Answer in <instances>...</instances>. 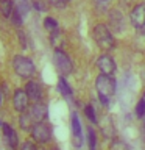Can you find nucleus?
Instances as JSON below:
<instances>
[{"instance_id":"obj_30","label":"nucleus","mask_w":145,"mask_h":150,"mask_svg":"<svg viewBox=\"0 0 145 150\" xmlns=\"http://www.w3.org/2000/svg\"><path fill=\"white\" fill-rule=\"evenodd\" d=\"M97 2H101V3H105V2H108V0H97Z\"/></svg>"},{"instance_id":"obj_22","label":"nucleus","mask_w":145,"mask_h":150,"mask_svg":"<svg viewBox=\"0 0 145 150\" xmlns=\"http://www.w3.org/2000/svg\"><path fill=\"white\" fill-rule=\"evenodd\" d=\"M87 142H89V150H94L97 149V136H95V131L91 125L87 128Z\"/></svg>"},{"instance_id":"obj_13","label":"nucleus","mask_w":145,"mask_h":150,"mask_svg":"<svg viewBox=\"0 0 145 150\" xmlns=\"http://www.w3.org/2000/svg\"><path fill=\"white\" fill-rule=\"evenodd\" d=\"M17 124H19V128H20L22 131L30 133L31 128H33V125H34V120H33V117L30 116V112H28V111H23V112H19Z\"/></svg>"},{"instance_id":"obj_16","label":"nucleus","mask_w":145,"mask_h":150,"mask_svg":"<svg viewBox=\"0 0 145 150\" xmlns=\"http://www.w3.org/2000/svg\"><path fill=\"white\" fill-rule=\"evenodd\" d=\"M109 22L112 23L115 31H122L123 30V25H125V19L122 16L120 11H111V16H109Z\"/></svg>"},{"instance_id":"obj_32","label":"nucleus","mask_w":145,"mask_h":150,"mask_svg":"<svg viewBox=\"0 0 145 150\" xmlns=\"http://www.w3.org/2000/svg\"><path fill=\"white\" fill-rule=\"evenodd\" d=\"M142 98H144V100H145V92H144V96H142Z\"/></svg>"},{"instance_id":"obj_14","label":"nucleus","mask_w":145,"mask_h":150,"mask_svg":"<svg viewBox=\"0 0 145 150\" xmlns=\"http://www.w3.org/2000/svg\"><path fill=\"white\" fill-rule=\"evenodd\" d=\"M14 9H16V2L14 0H2L0 2V17L9 21Z\"/></svg>"},{"instance_id":"obj_24","label":"nucleus","mask_w":145,"mask_h":150,"mask_svg":"<svg viewBox=\"0 0 145 150\" xmlns=\"http://www.w3.org/2000/svg\"><path fill=\"white\" fill-rule=\"evenodd\" d=\"M84 116H86L92 124H97V114H95V110H94L92 105H86V106H84Z\"/></svg>"},{"instance_id":"obj_23","label":"nucleus","mask_w":145,"mask_h":150,"mask_svg":"<svg viewBox=\"0 0 145 150\" xmlns=\"http://www.w3.org/2000/svg\"><path fill=\"white\" fill-rule=\"evenodd\" d=\"M19 150H42V149L37 142H34V141H23V142L19 145Z\"/></svg>"},{"instance_id":"obj_20","label":"nucleus","mask_w":145,"mask_h":150,"mask_svg":"<svg viewBox=\"0 0 145 150\" xmlns=\"http://www.w3.org/2000/svg\"><path fill=\"white\" fill-rule=\"evenodd\" d=\"M30 3H31V8L36 13H47L49 11V6H50L47 3V0H30Z\"/></svg>"},{"instance_id":"obj_8","label":"nucleus","mask_w":145,"mask_h":150,"mask_svg":"<svg viewBox=\"0 0 145 150\" xmlns=\"http://www.w3.org/2000/svg\"><path fill=\"white\" fill-rule=\"evenodd\" d=\"M130 22L136 30L142 31L145 28V2L136 3L130 11Z\"/></svg>"},{"instance_id":"obj_29","label":"nucleus","mask_w":145,"mask_h":150,"mask_svg":"<svg viewBox=\"0 0 145 150\" xmlns=\"http://www.w3.org/2000/svg\"><path fill=\"white\" fill-rule=\"evenodd\" d=\"M47 150H59V147H56V145H53V147H49Z\"/></svg>"},{"instance_id":"obj_11","label":"nucleus","mask_w":145,"mask_h":150,"mask_svg":"<svg viewBox=\"0 0 145 150\" xmlns=\"http://www.w3.org/2000/svg\"><path fill=\"white\" fill-rule=\"evenodd\" d=\"M2 131H3V138H5V142H6L8 147L11 150H19L20 141H19V134L16 133V130L13 128V125L8 124V122H3Z\"/></svg>"},{"instance_id":"obj_33","label":"nucleus","mask_w":145,"mask_h":150,"mask_svg":"<svg viewBox=\"0 0 145 150\" xmlns=\"http://www.w3.org/2000/svg\"><path fill=\"white\" fill-rule=\"evenodd\" d=\"M65 2H67V3H70V2H72V0H65Z\"/></svg>"},{"instance_id":"obj_26","label":"nucleus","mask_w":145,"mask_h":150,"mask_svg":"<svg viewBox=\"0 0 145 150\" xmlns=\"http://www.w3.org/2000/svg\"><path fill=\"white\" fill-rule=\"evenodd\" d=\"M144 114H145V100L140 98V100L137 102V105H136V116H137L139 119H142Z\"/></svg>"},{"instance_id":"obj_18","label":"nucleus","mask_w":145,"mask_h":150,"mask_svg":"<svg viewBox=\"0 0 145 150\" xmlns=\"http://www.w3.org/2000/svg\"><path fill=\"white\" fill-rule=\"evenodd\" d=\"M42 25H44V28L49 33L59 30V22H58V19H55L53 16H45L44 21H42Z\"/></svg>"},{"instance_id":"obj_2","label":"nucleus","mask_w":145,"mask_h":150,"mask_svg":"<svg viewBox=\"0 0 145 150\" xmlns=\"http://www.w3.org/2000/svg\"><path fill=\"white\" fill-rule=\"evenodd\" d=\"M92 39L101 52H111L115 47V38L105 22H97L92 28Z\"/></svg>"},{"instance_id":"obj_4","label":"nucleus","mask_w":145,"mask_h":150,"mask_svg":"<svg viewBox=\"0 0 145 150\" xmlns=\"http://www.w3.org/2000/svg\"><path fill=\"white\" fill-rule=\"evenodd\" d=\"M30 136L39 145H47L53 139V131H51V127L47 124V120L45 122H36L30 131Z\"/></svg>"},{"instance_id":"obj_21","label":"nucleus","mask_w":145,"mask_h":150,"mask_svg":"<svg viewBox=\"0 0 145 150\" xmlns=\"http://www.w3.org/2000/svg\"><path fill=\"white\" fill-rule=\"evenodd\" d=\"M16 36H17V41H19L20 49L27 50L28 49V35L23 31V28H16Z\"/></svg>"},{"instance_id":"obj_10","label":"nucleus","mask_w":145,"mask_h":150,"mask_svg":"<svg viewBox=\"0 0 145 150\" xmlns=\"http://www.w3.org/2000/svg\"><path fill=\"white\" fill-rule=\"evenodd\" d=\"M28 112L33 117V120L36 122H45L49 119V106L44 102H34L31 103L30 108H28Z\"/></svg>"},{"instance_id":"obj_7","label":"nucleus","mask_w":145,"mask_h":150,"mask_svg":"<svg viewBox=\"0 0 145 150\" xmlns=\"http://www.w3.org/2000/svg\"><path fill=\"white\" fill-rule=\"evenodd\" d=\"M11 102H13V108L16 112H23V111H28L30 108V97L28 94L25 92L23 88H17L14 89L13 96H11Z\"/></svg>"},{"instance_id":"obj_27","label":"nucleus","mask_w":145,"mask_h":150,"mask_svg":"<svg viewBox=\"0 0 145 150\" xmlns=\"http://www.w3.org/2000/svg\"><path fill=\"white\" fill-rule=\"evenodd\" d=\"M0 91H2V94H3L5 98H9V96H13V94H11V89H9V86H8V83H2Z\"/></svg>"},{"instance_id":"obj_9","label":"nucleus","mask_w":145,"mask_h":150,"mask_svg":"<svg viewBox=\"0 0 145 150\" xmlns=\"http://www.w3.org/2000/svg\"><path fill=\"white\" fill-rule=\"evenodd\" d=\"M23 89H25V92L28 94L31 103L42 102V98H44V88H42V84L39 81H36L34 78L27 80L25 84H23Z\"/></svg>"},{"instance_id":"obj_3","label":"nucleus","mask_w":145,"mask_h":150,"mask_svg":"<svg viewBox=\"0 0 145 150\" xmlns=\"http://www.w3.org/2000/svg\"><path fill=\"white\" fill-rule=\"evenodd\" d=\"M53 64H55V69L58 70V74L63 75V77H67V75L73 72V61L64 52V49L53 50Z\"/></svg>"},{"instance_id":"obj_1","label":"nucleus","mask_w":145,"mask_h":150,"mask_svg":"<svg viewBox=\"0 0 145 150\" xmlns=\"http://www.w3.org/2000/svg\"><path fill=\"white\" fill-rule=\"evenodd\" d=\"M11 67H13V72L23 81L34 78V75L37 72L34 61L30 56L22 55V53H16L11 56Z\"/></svg>"},{"instance_id":"obj_25","label":"nucleus","mask_w":145,"mask_h":150,"mask_svg":"<svg viewBox=\"0 0 145 150\" xmlns=\"http://www.w3.org/2000/svg\"><path fill=\"white\" fill-rule=\"evenodd\" d=\"M47 3H49L50 6L56 8V9H64V8L69 5L65 0H47Z\"/></svg>"},{"instance_id":"obj_34","label":"nucleus","mask_w":145,"mask_h":150,"mask_svg":"<svg viewBox=\"0 0 145 150\" xmlns=\"http://www.w3.org/2000/svg\"><path fill=\"white\" fill-rule=\"evenodd\" d=\"M0 2H2V0H0Z\"/></svg>"},{"instance_id":"obj_19","label":"nucleus","mask_w":145,"mask_h":150,"mask_svg":"<svg viewBox=\"0 0 145 150\" xmlns=\"http://www.w3.org/2000/svg\"><path fill=\"white\" fill-rule=\"evenodd\" d=\"M9 22H11V25H13L14 28H22V27H23V22H25V16H23L20 11H19L17 6H16V9H14V13H13L11 19H9Z\"/></svg>"},{"instance_id":"obj_6","label":"nucleus","mask_w":145,"mask_h":150,"mask_svg":"<svg viewBox=\"0 0 145 150\" xmlns=\"http://www.w3.org/2000/svg\"><path fill=\"white\" fill-rule=\"evenodd\" d=\"M95 66H97V69L100 70V74H106V75L114 77L115 72H117L115 59L112 58L109 53H106V52H103V53H100V55L97 56Z\"/></svg>"},{"instance_id":"obj_17","label":"nucleus","mask_w":145,"mask_h":150,"mask_svg":"<svg viewBox=\"0 0 145 150\" xmlns=\"http://www.w3.org/2000/svg\"><path fill=\"white\" fill-rule=\"evenodd\" d=\"M50 44H51L53 49H63V45H64V33H63L61 28L50 33Z\"/></svg>"},{"instance_id":"obj_31","label":"nucleus","mask_w":145,"mask_h":150,"mask_svg":"<svg viewBox=\"0 0 145 150\" xmlns=\"http://www.w3.org/2000/svg\"><path fill=\"white\" fill-rule=\"evenodd\" d=\"M2 125H3V122H2V119H0V128H2Z\"/></svg>"},{"instance_id":"obj_5","label":"nucleus","mask_w":145,"mask_h":150,"mask_svg":"<svg viewBox=\"0 0 145 150\" xmlns=\"http://www.w3.org/2000/svg\"><path fill=\"white\" fill-rule=\"evenodd\" d=\"M115 88H117V83H115L114 77L106 75V74H98L97 75V78H95V89H97L98 96H105L108 98H111L115 94Z\"/></svg>"},{"instance_id":"obj_15","label":"nucleus","mask_w":145,"mask_h":150,"mask_svg":"<svg viewBox=\"0 0 145 150\" xmlns=\"http://www.w3.org/2000/svg\"><path fill=\"white\" fill-rule=\"evenodd\" d=\"M58 91L61 92V96L65 97V98H72V96H73V91H72V88H70L69 81L65 80V77H63V75H59V78H58Z\"/></svg>"},{"instance_id":"obj_28","label":"nucleus","mask_w":145,"mask_h":150,"mask_svg":"<svg viewBox=\"0 0 145 150\" xmlns=\"http://www.w3.org/2000/svg\"><path fill=\"white\" fill-rule=\"evenodd\" d=\"M3 100H5V97H3V94H2V91H0V108L3 106Z\"/></svg>"},{"instance_id":"obj_12","label":"nucleus","mask_w":145,"mask_h":150,"mask_svg":"<svg viewBox=\"0 0 145 150\" xmlns=\"http://www.w3.org/2000/svg\"><path fill=\"white\" fill-rule=\"evenodd\" d=\"M70 128H72V136H73V144L77 147H81L83 144V130H81V120H80L78 112L70 114Z\"/></svg>"}]
</instances>
